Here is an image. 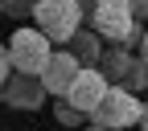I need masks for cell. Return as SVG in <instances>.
<instances>
[{
	"label": "cell",
	"mask_w": 148,
	"mask_h": 131,
	"mask_svg": "<svg viewBox=\"0 0 148 131\" xmlns=\"http://www.w3.org/2000/svg\"><path fill=\"white\" fill-rule=\"evenodd\" d=\"M8 66L16 70V74H41V66H45V58H49V37L41 33V29H16L12 37H8Z\"/></svg>",
	"instance_id": "5b68a950"
},
{
	"label": "cell",
	"mask_w": 148,
	"mask_h": 131,
	"mask_svg": "<svg viewBox=\"0 0 148 131\" xmlns=\"http://www.w3.org/2000/svg\"><path fill=\"white\" fill-rule=\"evenodd\" d=\"M127 8H132V16L144 25V16H148V0H127Z\"/></svg>",
	"instance_id": "7c38bea8"
},
{
	"label": "cell",
	"mask_w": 148,
	"mask_h": 131,
	"mask_svg": "<svg viewBox=\"0 0 148 131\" xmlns=\"http://www.w3.org/2000/svg\"><path fill=\"white\" fill-rule=\"evenodd\" d=\"M99 74L111 82V86H127L132 94H140V90L148 86V70H144V49H127V45H111L99 53Z\"/></svg>",
	"instance_id": "3957f363"
},
{
	"label": "cell",
	"mask_w": 148,
	"mask_h": 131,
	"mask_svg": "<svg viewBox=\"0 0 148 131\" xmlns=\"http://www.w3.org/2000/svg\"><path fill=\"white\" fill-rule=\"evenodd\" d=\"M82 127H86V123H82ZM86 131H103V127H86Z\"/></svg>",
	"instance_id": "5bb4252c"
},
{
	"label": "cell",
	"mask_w": 148,
	"mask_h": 131,
	"mask_svg": "<svg viewBox=\"0 0 148 131\" xmlns=\"http://www.w3.org/2000/svg\"><path fill=\"white\" fill-rule=\"evenodd\" d=\"M8 74H12V66H8V49L0 45V86H4V78H8Z\"/></svg>",
	"instance_id": "4fadbf2b"
},
{
	"label": "cell",
	"mask_w": 148,
	"mask_h": 131,
	"mask_svg": "<svg viewBox=\"0 0 148 131\" xmlns=\"http://www.w3.org/2000/svg\"><path fill=\"white\" fill-rule=\"evenodd\" d=\"M78 70H82V62L74 58L70 49H62V53H49V58H45L41 74H37V82H41V90H45V94L62 98V94H66V86L74 82V74H78Z\"/></svg>",
	"instance_id": "52a82bcc"
},
{
	"label": "cell",
	"mask_w": 148,
	"mask_h": 131,
	"mask_svg": "<svg viewBox=\"0 0 148 131\" xmlns=\"http://www.w3.org/2000/svg\"><path fill=\"white\" fill-rule=\"evenodd\" d=\"M45 90H41V82H37V74H8L4 78V86H0V102H8L12 111H41L45 107Z\"/></svg>",
	"instance_id": "8992f818"
},
{
	"label": "cell",
	"mask_w": 148,
	"mask_h": 131,
	"mask_svg": "<svg viewBox=\"0 0 148 131\" xmlns=\"http://www.w3.org/2000/svg\"><path fill=\"white\" fill-rule=\"evenodd\" d=\"M103 90H107V78H103L95 66H82L78 74H74V82L66 86V94H62V98H66L70 107H78L82 115H90V107L103 98Z\"/></svg>",
	"instance_id": "ba28073f"
},
{
	"label": "cell",
	"mask_w": 148,
	"mask_h": 131,
	"mask_svg": "<svg viewBox=\"0 0 148 131\" xmlns=\"http://www.w3.org/2000/svg\"><path fill=\"white\" fill-rule=\"evenodd\" d=\"M86 21L99 33V41H111V45H132L144 33V25L132 16V8H127V0H99V4L86 12Z\"/></svg>",
	"instance_id": "7a4b0ae2"
},
{
	"label": "cell",
	"mask_w": 148,
	"mask_h": 131,
	"mask_svg": "<svg viewBox=\"0 0 148 131\" xmlns=\"http://www.w3.org/2000/svg\"><path fill=\"white\" fill-rule=\"evenodd\" d=\"M0 16H4V12H0Z\"/></svg>",
	"instance_id": "9a60e30c"
},
{
	"label": "cell",
	"mask_w": 148,
	"mask_h": 131,
	"mask_svg": "<svg viewBox=\"0 0 148 131\" xmlns=\"http://www.w3.org/2000/svg\"><path fill=\"white\" fill-rule=\"evenodd\" d=\"M95 127H103V131H123V127H144V102L132 94L127 86H111L107 82V90H103V98L90 107V115H86Z\"/></svg>",
	"instance_id": "6da1fadb"
},
{
	"label": "cell",
	"mask_w": 148,
	"mask_h": 131,
	"mask_svg": "<svg viewBox=\"0 0 148 131\" xmlns=\"http://www.w3.org/2000/svg\"><path fill=\"white\" fill-rule=\"evenodd\" d=\"M33 21L49 41H70V33L82 25V8L78 0H37L33 4Z\"/></svg>",
	"instance_id": "277c9868"
},
{
	"label": "cell",
	"mask_w": 148,
	"mask_h": 131,
	"mask_svg": "<svg viewBox=\"0 0 148 131\" xmlns=\"http://www.w3.org/2000/svg\"><path fill=\"white\" fill-rule=\"evenodd\" d=\"M33 4H37V0H0V12H8V16H16V21H21V16L33 12Z\"/></svg>",
	"instance_id": "8fae6325"
},
{
	"label": "cell",
	"mask_w": 148,
	"mask_h": 131,
	"mask_svg": "<svg viewBox=\"0 0 148 131\" xmlns=\"http://www.w3.org/2000/svg\"><path fill=\"white\" fill-rule=\"evenodd\" d=\"M70 53H74L82 66H95V62H99V53H103L99 33H95V29H86V25H78V29L70 33Z\"/></svg>",
	"instance_id": "9c48e42d"
},
{
	"label": "cell",
	"mask_w": 148,
	"mask_h": 131,
	"mask_svg": "<svg viewBox=\"0 0 148 131\" xmlns=\"http://www.w3.org/2000/svg\"><path fill=\"white\" fill-rule=\"evenodd\" d=\"M53 115H58L62 127H82V123H86V115H82L78 107H70L66 98H53Z\"/></svg>",
	"instance_id": "30bf717a"
}]
</instances>
